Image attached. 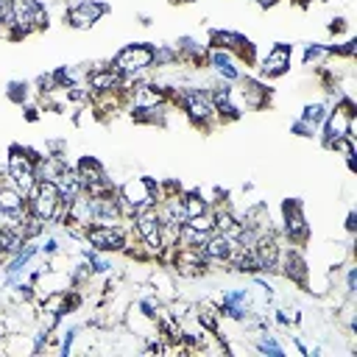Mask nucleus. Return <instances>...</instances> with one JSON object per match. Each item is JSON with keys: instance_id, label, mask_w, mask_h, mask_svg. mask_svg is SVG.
Here are the masks:
<instances>
[{"instance_id": "1", "label": "nucleus", "mask_w": 357, "mask_h": 357, "mask_svg": "<svg viewBox=\"0 0 357 357\" xmlns=\"http://www.w3.org/2000/svg\"><path fill=\"white\" fill-rule=\"evenodd\" d=\"M351 137L354 139V100L351 98H337L335 106H329L324 123H321V142L324 148H332L335 142Z\"/></svg>"}, {"instance_id": "2", "label": "nucleus", "mask_w": 357, "mask_h": 357, "mask_svg": "<svg viewBox=\"0 0 357 357\" xmlns=\"http://www.w3.org/2000/svg\"><path fill=\"white\" fill-rule=\"evenodd\" d=\"M153 53L156 47L151 42H131L114 53L112 67L120 70L128 81H139V78H148V73L153 70Z\"/></svg>"}, {"instance_id": "3", "label": "nucleus", "mask_w": 357, "mask_h": 357, "mask_svg": "<svg viewBox=\"0 0 357 357\" xmlns=\"http://www.w3.org/2000/svg\"><path fill=\"white\" fill-rule=\"evenodd\" d=\"M28 212L36 215L45 223H61L64 220V201L56 187V181H36L28 190Z\"/></svg>"}, {"instance_id": "4", "label": "nucleus", "mask_w": 357, "mask_h": 357, "mask_svg": "<svg viewBox=\"0 0 357 357\" xmlns=\"http://www.w3.org/2000/svg\"><path fill=\"white\" fill-rule=\"evenodd\" d=\"M36 151L25 145H11L6 153V176L8 181L28 195V190L36 184Z\"/></svg>"}, {"instance_id": "5", "label": "nucleus", "mask_w": 357, "mask_h": 357, "mask_svg": "<svg viewBox=\"0 0 357 357\" xmlns=\"http://www.w3.org/2000/svg\"><path fill=\"white\" fill-rule=\"evenodd\" d=\"M128 237H131V226H123V223H112V226L92 223L84 229V243L100 254H123V248L128 245Z\"/></svg>"}, {"instance_id": "6", "label": "nucleus", "mask_w": 357, "mask_h": 357, "mask_svg": "<svg viewBox=\"0 0 357 357\" xmlns=\"http://www.w3.org/2000/svg\"><path fill=\"white\" fill-rule=\"evenodd\" d=\"M287 243L293 245H304L307 237H310V223H307V215L301 209V204L296 198H287L282 201V231H279Z\"/></svg>"}, {"instance_id": "7", "label": "nucleus", "mask_w": 357, "mask_h": 357, "mask_svg": "<svg viewBox=\"0 0 357 357\" xmlns=\"http://www.w3.org/2000/svg\"><path fill=\"white\" fill-rule=\"evenodd\" d=\"M109 3L106 0H75L73 6H67L64 11V22L75 31H86L92 28L95 22H100L106 14H109Z\"/></svg>"}, {"instance_id": "8", "label": "nucleus", "mask_w": 357, "mask_h": 357, "mask_svg": "<svg viewBox=\"0 0 357 357\" xmlns=\"http://www.w3.org/2000/svg\"><path fill=\"white\" fill-rule=\"evenodd\" d=\"M290 61H293V45L273 42L262 56H257L259 78H282L290 70Z\"/></svg>"}, {"instance_id": "9", "label": "nucleus", "mask_w": 357, "mask_h": 357, "mask_svg": "<svg viewBox=\"0 0 357 357\" xmlns=\"http://www.w3.org/2000/svg\"><path fill=\"white\" fill-rule=\"evenodd\" d=\"M86 86L92 95H100V92H128V78L109 64H98L92 70H86Z\"/></svg>"}, {"instance_id": "10", "label": "nucleus", "mask_w": 357, "mask_h": 357, "mask_svg": "<svg viewBox=\"0 0 357 357\" xmlns=\"http://www.w3.org/2000/svg\"><path fill=\"white\" fill-rule=\"evenodd\" d=\"M234 84H237V89H234V100H237L243 109H262V106L271 100V89L265 86L262 78L240 75Z\"/></svg>"}, {"instance_id": "11", "label": "nucleus", "mask_w": 357, "mask_h": 357, "mask_svg": "<svg viewBox=\"0 0 357 357\" xmlns=\"http://www.w3.org/2000/svg\"><path fill=\"white\" fill-rule=\"evenodd\" d=\"M234 245H237V243H234L231 237H226V234H220V231H212V234L204 240V245H201L206 265H229Z\"/></svg>"}, {"instance_id": "12", "label": "nucleus", "mask_w": 357, "mask_h": 357, "mask_svg": "<svg viewBox=\"0 0 357 357\" xmlns=\"http://www.w3.org/2000/svg\"><path fill=\"white\" fill-rule=\"evenodd\" d=\"M56 187H59V192H61L64 206H67L73 198H78V195L84 192V184H81V178H78V173H75L73 165H67V167L61 170V176L56 178Z\"/></svg>"}, {"instance_id": "13", "label": "nucleus", "mask_w": 357, "mask_h": 357, "mask_svg": "<svg viewBox=\"0 0 357 357\" xmlns=\"http://www.w3.org/2000/svg\"><path fill=\"white\" fill-rule=\"evenodd\" d=\"M335 56V50H332V45H321V42H310L307 47H304V53H301V61H304V67H324L329 59Z\"/></svg>"}, {"instance_id": "14", "label": "nucleus", "mask_w": 357, "mask_h": 357, "mask_svg": "<svg viewBox=\"0 0 357 357\" xmlns=\"http://www.w3.org/2000/svg\"><path fill=\"white\" fill-rule=\"evenodd\" d=\"M181 204H184V215L187 218H195V215H201V212H206L212 206V201L201 190H181Z\"/></svg>"}, {"instance_id": "15", "label": "nucleus", "mask_w": 357, "mask_h": 357, "mask_svg": "<svg viewBox=\"0 0 357 357\" xmlns=\"http://www.w3.org/2000/svg\"><path fill=\"white\" fill-rule=\"evenodd\" d=\"M259 354H271V357H284V346L276 343V337L271 332H257L254 335V343H251Z\"/></svg>"}, {"instance_id": "16", "label": "nucleus", "mask_w": 357, "mask_h": 357, "mask_svg": "<svg viewBox=\"0 0 357 357\" xmlns=\"http://www.w3.org/2000/svg\"><path fill=\"white\" fill-rule=\"evenodd\" d=\"M326 112H329V103H324V100H315V103H307V106L301 109L298 120H304V123H310V126L321 128V123H324Z\"/></svg>"}, {"instance_id": "17", "label": "nucleus", "mask_w": 357, "mask_h": 357, "mask_svg": "<svg viewBox=\"0 0 357 357\" xmlns=\"http://www.w3.org/2000/svg\"><path fill=\"white\" fill-rule=\"evenodd\" d=\"M184 223H187V226H192L195 231H204V234H212V231H215V209L209 206L206 212H201V215H195V218H187Z\"/></svg>"}, {"instance_id": "18", "label": "nucleus", "mask_w": 357, "mask_h": 357, "mask_svg": "<svg viewBox=\"0 0 357 357\" xmlns=\"http://www.w3.org/2000/svg\"><path fill=\"white\" fill-rule=\"evenodd\" d=\"M8 98H11L14 103H25V100H28V84H20V81L8 84Z\"/></svg>"}, {"instance_id": "19", "label": "nucleus", "mask_w": 357, "mask_h": 357, "mask_svg": "<svg viewBox=\"0 0 357 357\" xmlns=\"http://www.w3.org/2000/svg\"><path fill=\"white\" fill-rule=\"evenodd\" d=\"M290 131H293L296 137H315V134H318V128L310 126V123H304V120H293V123H290Z\"/></svg>"}, {"instance_id": "20", "label": "nucleus", "mask_w": 357, "mask_h": 357, "mask_svg": "<svg viewBox=\"0 0 357 357\" xmlns=\"http://www.w3.org/2000/svg\"><path fill=\"white\" fill-rule=\"evenodd\" d=\"M354 293H357V268L346 265V296L354 298Z\"/></svg>"}, {"instance_id": "21", "label": "nucleus", "mask_w": 357, "mask_h": 357, "mask_svg": "<svg viewBox=\"0 0 357 357\" xmlns=\"http://www.w3.org/2000/svg\"><path fill=\"white\" fill-rule=\"evenodd\" d=\"M39 8H45L47 14L53 11V8H67V0H33Z\"/></svg>"}, {"instance_id": "22", "label": "nucleus", "mask_w": 357, "mask_h": 357, "mask_svg": "<svg viewBox=\"0 0 357 357\" xmlns=\"http://www.w3.org/2000/svg\"><path fill=\"white\" fill-rule=\"evenodd\" d=\"M349 28V22L343 20V17H337V20H332V25H329V33H340V31H346Z\"/></svg>"}, {"instance_id": "23", "label": "nucleus", "mask_w": 357, "mask_h": 357, "mask_svg": "<svg viewBox=\"0 0 357 357\" xmlns=\"http://www.w3.org/2000/svg\"><path fill=\"white\" fill-rule=\"evenodd\" d=\"M354 220H357V215H354V212H349V218H346V231H349V234L357 229V223H354Z\"/></svg>"}, {"instance_id": "24", "label": "nucleus", "mask_w": 357, "mask_h": 357, "mask_svg": "<svg viewBox=\"0 0 357 357\" xmlns=\"http://www.w3.org/2000/svg\"><path fill=\"white\" fill-rule=\"evenodd\" d=\"M251 3H254V6H259V8H273L279 0H251Z\"/></svg>"}, {"instance_id": "25", "label": "nucleus", "mask_w": 357, "mask_h": 357, "mask_svg": "<svg viewBox=\"0 0 357 357\" xmlns=\"http://www.w3.org/2000/svg\"><path fill=\"white\" fill-rule=\"evenodd\" d=\"M173 3H192V0H173Z\"/></svg>"}, {"instance_id": "26", "label": "nucleus", "mask_w": 357, "mask_h": 357, "mask_svg": "<svg viewBox=\"0 0 357 357\" xmlns=\"http://www.w3.org/2000/svg\"><path fill=\"white\" fill-rule=\"evenodd\" d=\"M0 28H3V22H0Z\"/></svg>"}]
</instances>
